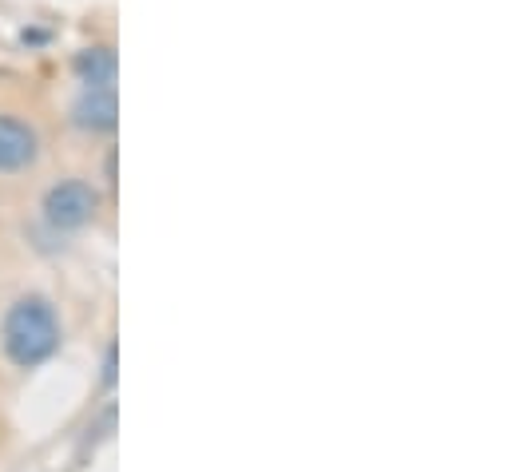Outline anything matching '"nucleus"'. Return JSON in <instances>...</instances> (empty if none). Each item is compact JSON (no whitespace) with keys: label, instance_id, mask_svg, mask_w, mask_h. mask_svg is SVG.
<instances>
[{"label":"nucleus","instance_id":"1","mask_svg":"<svg viewBox=\"0 0 512 472\" xmlns=\"http://www.w3.org/2000/svg\"><path fill=\"white\" fill-rule=\"evenodd\" d=\"M0 346L16 369H36L60 350V318L56 306L40 294H24L8 306L0 326Z\"/></svg>","mask_w":512,"mask_h":472},{"label":"nucleus","instance_id":"2","mask_svg":"<svg viewBox=\"0 0 512 472\" xmlns=\"http://www.w3.org/2000/svg\"><path fill=\"white\" fill-rule=\"evenodd\" d=\"M40 211H44V223L60 235L64 231H84L100 211V191L88 179H60L56 187H48Z\"/></svg>","mask_w":512,"mask_h":472},{"label":"nucleus","instance_id":"3","mask_svg":"<svg viewBox=\"0 0 512 472\" xmlns=\"http://www.w3.org/2000/svg\"><path fill=\"white\" fill-rule=\"evenodd\" d=\"M40 159V131L20 116H0V171H28Z\"/></svg>","mask_w":512,"mask_h":472},{"label":"nucleus","instance_id":"4","mask_svg":"<svg viewBox=\"0 0 512 472\" xmlns=\"http://www.w3.org/2000/svg\"><path fill=\"white\" fill-rule=\"evenodd\" d=\"M72 123L88 135H108L120 123L116 88H84V96L72 104Z\"/></svg>","mask_w":512,"mask_h":472},{"label":"nucleus","instance_id":"5","mask_svg":"<svg viewBox=\"0 0 512 472\" xmlns=\"http://www.w3.org/2000/svg\"><path fill=\"white\" fill-rule=\"evenodd\" d=\"M72 72L84 80V88H112L116 84V52L104 44L84 48V52H76Z\"/></svg>","mask_w":512,"mask_h":472},{"label":"nucleus","instance_id":"6","mask_svg":"<svg viewBox=\"0 0 512 472\" xmlns=\"http://www.w3.org/2000/svg\"><path fill=\"white\" fill-rule=\"evenodd\" d=\"M104 385H116V346H108V361H104Z\"/></svg>","mask_w":512,"mask_h":472}]
</instances>
